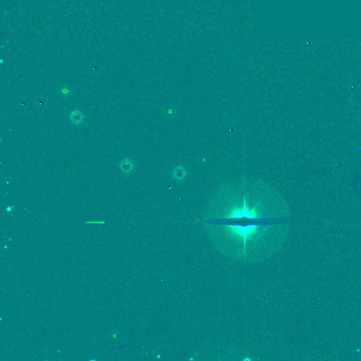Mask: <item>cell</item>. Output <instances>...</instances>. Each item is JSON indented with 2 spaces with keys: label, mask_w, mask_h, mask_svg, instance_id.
Returning a JSON list of instances; mask_svg holds the SVG:
<instances>
[{
  "label": "cell",
  "mask_w": 361,
  "mask_h": 361,
  "mask_svg": "<svg viewBox=\"0 0 361 361\" xmlns=\"http://www.w3.org/2000/svg\"><path fill=\"white\" fill-rule=\"evenodd\" d=\"M259 227L260 226L258 224H249L247 225V226H243V225L240 224H230L226 226V228L230 231V233L233 236L243 238L244 244V254L245 255L246 249V239L251 236L256 232H258Z\"/></svg>",
  "instance_id": "1"
},
{
  "label": "cell",
  "mask_w": 361,
  "mask_h": 361,
  "mask_svg": "<svg viewBox=\"0 0 361 361\" xmlns=\"http://www.w3.org/2000/svg\"><path fill=\"white\" fill-rule=\"evenodd\" d=\"M226 219H242L247 218L249 220H256L259 218L258 211L257 207L252 209H249L246 204L245 197H244L243 207H236L231 210L229 213L226 217Z\"/></svg>",
  "instance_id": "2"
},
{
  "label": "cell",
  "mask_w": 361,
  "mask_h": 361,
  "mask_svg": "<svg viewBox=\"0 0 361 361\" xmlns=\"http://www.w3.org/2000/svg\"><path fill=\"white\" fill-rule=\"evenodd\" d=\"M119 166L123 172L126 173V174H128V173H130L133 169V164L131 160L126 159L124 160L121 162Z\"/></svg>",
  "instance_id": "3"
},
{
  "label": "cell",
  "mask_w": 361,
  "mask_h": 361,
  "mask_svg": "<svg viewBox=\"0 0 361 361\" xmlns=\"http://www.w3.org/2000/svg\"><path fill=\"white\" fill-rule=\"evenodd\" d=\"M70 119L74 124H78L82 122L83 119H84V116H83L81 112L78 111V110H75L70 114Z\"/></svg>",
  "instance_id": "4"
},
{
  "label": "cell",
  "mask_w": 361,
  "mask_h": 361,
  "mask_svg": "<svg viewBox=\"0 0 361 361\" xmlns=\"http://www.w3.org/2000/svg\"><path fill=\"white\" fill-rule=\"evenodd\" d=\"M185 174H186V172H185L184 169L181 167V166H178L174 171V176L178 180L183 179L185 177Z\"/></svg>",
  "instance_id": "5"
},
{
  "label": "cell",
  "mask_w": 361,
  "mask_h": 361,
  "mask_svg": "<svg viewBox=\"0 0 361 361\" xmlns=\"http://www.w3.org/2000/svg\"><path fill=\"white\" fill-rule=\"evenodd\" d=\"M60 93L64 96H68L71 93V90L68 87H62V88H61V90H60Z\"/></svg>",
  "instance_id": "6"
},
{
  "label": "cell",
  "mask_w": 361,
  "mask_h": 361,
  "mask_svg": "<svg viewBox=\"0 0 361 361\" xmlns=\"http://www.w3.org/2000/svg\"><path fill=\"white\" fill-rule=\"evenodd\" d=\"M105 221H94V222H86V224H105Z\"/></svg>",
  "instance_id": "7"
},
{
  "label": "cell",
  "mask_w": 361,
  "mask_h": 361,
  "mask_svg": "<svg viewBox=\"0 0 361 361\" xmlns=\"http://www.w3.org/2000/svg\"><path fill=\"white\" fill-rule=\"evenodd\" d=\"M11 208L10 207H7V210L8 212H10V211H11Z\"/></svg>",
  "instance_id": "8"
}]
</instances>
